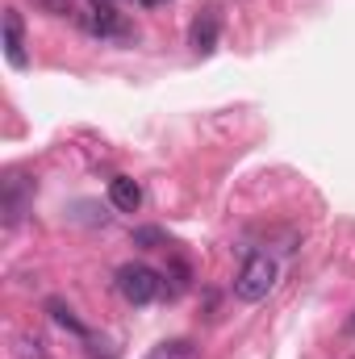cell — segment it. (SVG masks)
I'll return each instance as SVG.
<instances>
[{
  "instance_id": "cell-1",
  "label": "cell",
  "mask_w": 355,
  "mask_h": 359,
  "mask_svg": "<svg viewBox=\"0 0 355 359\" xmlns=\"http://www.w3.org/2000/svg\"><path fill=\"white\" fill-rule=\"evenodd\" d=\"M276 280H280V264L272 255H264V251H255V255H247V264L234 276V297L243 305H260L267 292L276 288Z\"/></svg>"
},
{
  "instance_id": "cell-2",
  "label": "cell",
  "mask_w": 355,
  "mask_h": 359,
  "mask_svg": "<svg viewBox=\"0 0 355 359\" xmlns=\"http://www.w3.org/2000/svg\"><path fill=\"white\" fill-rule=\"evenodd\" d=\"M117 292L130 301V305H151L159 292H163V280H159V271L147 268V264H126V268H117Z\"/></svg>"
},
{
  "instance_id": "cell-3",
  "label": "cell",
  "mask_w": 355,
  "mask_h": 359,
  "mask_svg": "<svg viewBox=\"0 0 355 359\" xmlns=\"http://www.w3.org/2000/svg\"><path fill=\"white\" fill-rule=\"evenodd\" d=\"M80 25L100 42H130L134 38V25L121 13H113V4H92L88 13H80Z\"/></svg>"
},
{
  "instance_id": "cell-4",
  "label": "cell",
  "mask_w": 355,
  "mask_h": 359,
  "mask_svg": "<svg viewBox=\"0 0 355 359\" xmlns=\"http://www.w3.org/2000/svg\"><path fill=\"white\" fill-rule=\"evenodd\" d=\"M29 196H34V180L17 176V172L4 180V222H8V226H17V222L25 217Z\"/></svg>"
},
{
  "instance_id": "cell-5",
  "label": "cell",
  "mask_w": 355,
  "mask_h": 359,
  "mask_svg": "<svg viewBox=\"0 0 355 359\" xmlns=\"http://www.w3.org/2000/svg\"><path fill=\"white\" fill-rule=\"evenodd\" d=\"M192 50L196 55H213L217 50V38H222V17H217V8H205L196 21H192Z\"/></svg>"
},
{
  "instance_id": "cell-6",
  "label": "cell",
  "mask_w": 355,
  "mask_h": 359,
  "mask_svg": "<svg viewBox=\"0 0 355 359\" xmlns=\"http://www.w3.org/2000/svg\"><path fill=\"white\" fill-rule=\"evenodd\" d=\"M4 55L13 67H25V25L17 8H4Z\"/></svg>"
},
{
  "instance_id": "cell-7",
  "label": "cell",
  "mask_w": 355,
  "mask_h": 359,
  "mask_svg": "<svg viewBox=\"0 0 355 359\" xmlns=\"http://www.w3.org/2000/svg\"><path fill=\"white\" fill-rule=\"evenodd\" d=\"M109 205H113L117 213H138V205H142V188H138L130 176H113L109 180Z\"/></svg>"
},
{
  "instance_id": "cell-8",
  "label": "cell",
  "mask_w": 355,
  "mask_h": 359,
  "mask_svg": "<svg viewBox=\"0 0 355 359\" xmlns=\"http://www.w3.org/2000/svg\"><path fill=\"white\" fill-rule=\"evenodd\" d=\"M142 359H201V347L192 339H168V343L151 347Z\"/></svg>"
},
{
  "instance_id": "cell-9",
  "label": "cell",
  "mask_w": 355,
  "mask_h": 359,
  "mask_svg": "<svg viewBox=\"0 0 355 359\" xmlns=\"http://www.w3.org/2000/svg\"><path fill=\"white\" fill-rule=\"evenodd\" d=\"M46 313H51V318H55L63 330H72V334H80V339L88 334V330H84V322H80V318H76V313H72L63 301H46Z\"/></svg>"
},
{
  "instance_id": "cell-10",
  "label": "cell",
  "mask_w": 355,
  "mask_h": 359,
  "mask_svg": "<svg viewBox=\"0 0 355 359\" xmlns=\"http://www.w3.org/2000/svg\"><path fill=\"white\" fill-rule=\"evenodd\" d=\"M134 247H142V251L168 247V234H163L159 226H138V230H134Z\"/></svg>"
},
{
  "instance_id": "cell-11",
  "label": "cell",
  "mask_w": 355,
  "mask_h": 359,
  "mask_svg": "<svg viewBox=\"0 0 355 359\" xmlns=\"http://www.w3.org/2000/svg\"><path fill=\"white\" fill-rule=\"evenodd\" d=\"M34 4L51 17H72V0H34Z\"/></svg>"
},
{
  "instance_id": "cell-12",
  "label": "cell",
  "mask_w": 355,
  "mask_h": 359,
  "mask_svg": "<svg viewBox=\"0 0 355 359\" xmlns=\"http://www.w3.org/2000/svg\"><path fill=\"white\" fill-rule=\"evenodd\" d=\"M21 359H46V351H42V339L21 334Z\"/></svg>"
},
{
  "instance_id": "cell-13",
  "label": "cell",
  "mask_w": 355,
  "mask_h": 359,
  "mask_svg": "<svg viewBox=\"0 0 355 359\" xmlns=\"http://www.w3.org/2000/svg\"><path fill=\"white\" fill-rule=\"evenodd\" d=\"M168 276H172V292H184V288H188V264H172V268H168Z\"/></svg>"
},
{
  "instance_id": "cell-14",
  "label": "cell",
  "mask_w": 355,
  "mask_h": 359,
  "mask_svg": "<svg viewBox=\"0 0 355 359\" xmlns=\"http://www.w3.org/2000/svg\"><path fill=\"white\" fill-rule=\"evenodd\" d=\"M138 4H142V8H151V4H163V0H138Z\"/></svg>"
},
{
  "instance_id": "cell-15",
  "label": "cell",
  "mask_w": 355,
  "mask_h": 359,
  "mask_svg": "<svg viewBox=\"0 0 355 359\" xmlns=\"http://www.w3.org/2000/svg\"><path fill=\"white\" fill-rule=\"evenodd\" d=\"M92 4H109V0H92Z\"/></svg>"
}]
</instances>
